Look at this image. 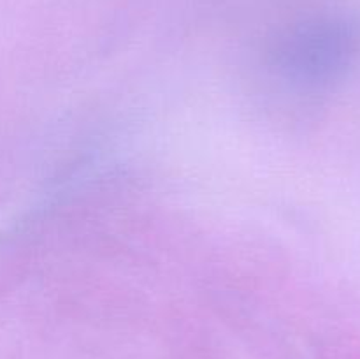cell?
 Masks as SVG:
<instances>
[{
	"label": "cell",
	"mask_w": 360,
	"mask_h": 359,
	"mask_svg": "<svg viewBox=\"0 0 360 359\" xmlns=\"http://www.w3.org/2000/svg\"><path fill=\"white\" fill-rule=\"evenodd\" d=\"M354 35L347 18H320L294 28L281 37L276 63L295 80H315L341 58Z\"/></svg>",
	"instance_id": "1"
}]
</instances>
